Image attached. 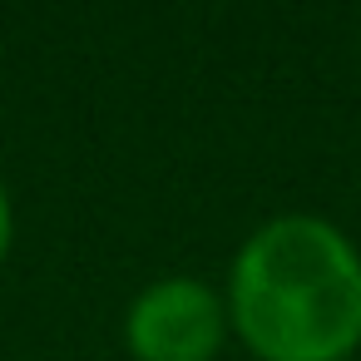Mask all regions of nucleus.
<instances>
[{"label": "nucleus", "instance_id": "nucleus-1", "mask_svg": "<svg viewBox=\"0 0 361 361\" xmlns=\"http://www.w3.org/2000/svg\"><path fill=\"white\" fill-rule=\"evenodd\" d=\"M223 302L233 336L257 361H351L361 247L322 213H277L238 243Z\"/></svg>", "mask_w": 361, "mask_h": 361}, {"label": "nucleus", "instance_id": "nucleus-2", "mask_svg": "<svg viewBox=\"0 0 361 361\" xmlns=\"http://www.w3.org/2000/svg\"><path fill=\"white\" fill-rule=\"evenodd\" d=\"M119 331L134 361H218L233 322L218 287L188 272H169L134 292Z\"/></svg>", "mask_w": 361, "mask_h": 361}, {"label": "nucleus", "instance_id": "nucleus-3", "mask_svg": "<svg viewBox=\"0 0 361 361\" xmlns=\"http://www.w3.org/2000/svg\"><path fill=\"white\" fill-rule=\"evenodd\" d=\"M11 247H16V198H11L6 178H0V267H6Z\"/></svg>", "mask_w": 361, "mask_h": 361}]
</instances>
